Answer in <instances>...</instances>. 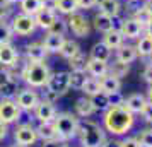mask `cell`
I'll return each mask as SVG.
<instances>
[{"instance_id":"obj_3","label":"cell","mask_w":152,"mask_h":147,"mask_svg":"<svg viewBox=\"0 0 152 147\" xmlns=\"http://www.w3.org/2000/svg\"><path fill=\"white\" fill-rule=\"evenodd\" d=\"M50 74H51L50 67L45 62H28L24 63V67L21 69L22 80L33 89L45 87L50 79Z\"/></svg>"},{"instance_id":"obj_33","label":"cell","mask_w":152,"mask_h":147,"mask_svg":"<svg viewBox=\"0 0 152 147\" xmlns=\"http://www.w3.org/2000/svg\"><path fill=\"white\" fill-rule=\"evenodd\" d=\"M86 79H87L86 70H72V72H69V82H70V87L72 89L80 91L84 82H86Z\"/></svg>"},{"instance_id":"obj_38","label":"cell","mask_w":152,"mask_h":147,"mask_svg":"<svg viewBox=\"0 0 152 147\" xmlns=\"http://www.w3.org/2000/svg\"><path fill=\"white\" fill-rule=\"evenodd\" d=\"M86 62H87V58L82 51H79L77 55L69 58V65L72 70H86Z\"/></svg>"},{"instance_id":"obj_31","label":"cell","mask_w":152,"mask_h":147,"mask_svg":"<svg viewBox=\"0 0 152 147\" xmlns=\"http://www.w3.org/2000/svg\"><path fill=\"white\" fill-rule=\"evenodd\" d=\"M77 10H79L77 0H56V14L70 15Z\"/></svg>"},{"instance_id":"obj_16","label":"cell","mask_w":152,"mask_h":147,"mask_svg":"<svg viewBox=\"0 0 152 147\" xmlns=\"http://www.w3.org/2000/svg\"><path fill=\"white\" fill-rule=\"evenodd\" d=\"M63 41H65V36L62 34H53V33H46L45 38H43V46L48 53H58L60 48H62Z\"/></svg>"},{"instance_id":"obj_26","label":"cell","mask_w":152,"mask_h":147,"mask_svg":"<svg viewBox=\"0 0 152 147\" xmlns=\"http://www.w3.org/2000/svg\"><path fill=\"white\" fill-rule=\"evenodd\" d=\"M92 26H94L96 31L103 33V34L108 33L111 29V15L103 14V12H97V14L94 15V19H92Z\"/></svg>"},{"instance_id":"obj_36","label":"cell","mask_w":152,"mask_h":147,"mask_svg":"<svg viewBox=\"0 0 152 147\" xmlns=\"http://www.w3.org/2000/svg\"><path fill=\"white\" fill-rule=\"evenodd\" d=\"M67 31H69V24H67V21H65L63 17H56L55 22H53V24L48 28V31H46V33H53V34L65 36V34H67Z\"/></svg>"},{"instance_id":"obj_52","label":"cell","mask_w":152,"mask_h":147,"mask_svg":"<svg viewBox=\"0 0 152 147\" xmlns=\"http://www.w3.org/2000/svg\"><path fill=\"white\" fill-rule=\"evenodd\" d=\"M101 147H121V146H120V140H104Z\"/></svg>"},{"instance_id":"obj_5","label":"cell","mask_w":152,"mask_h":147,"mask_svg":"<svg viewBox=\"0 0 152 147\" xmlns=\"http://www.w3.org/2000/svg\"><path fill=\"white\" fill-rule=\"evenodd\" d=\"M10 28L14 31V34L17 36H29L38 29V26H36L33 15L19 12V14H14L10 17Z\"/></svg>"},{"instance_id":"obj_30","label":"cell","mask_w":152,"mask_h":147,"mask_svg":"<svg viewBox=\"0 0 152 147\" xmlns=\"http://www.w3.org/2000/svg\"><path fill=\"white\" fill-rule=\"evenodd\" d=\"M80 51V46L77 45V41H74V39H67L65 38V41H63L62 48H60V56H63L65 60H69V58H72L74 55H77Z\"/></svg>"},{"instance_id":"obj_35","label":"cell","mask_w":152,"mask_h":147,"mask_svg":"<svg viewBox=\"0 0 152 147\" xmlns=\"http://www.w3.org/2000/svg\"><path fill=\"white\" fill-rule=\"evenodd\" d=\"M80 91H82L84 94H86V96H89V98H91V96H94V94H97V92L101 91V86H99V79H96V77H87Z\"/></svg>"},{"instance_id":"obj_4","label":"cell","mask_w":152,"mask_h":147,"mask_svg":"<svg viewBox=\"0 0 152 147\" xmlns=\"http://www.w3.org/2000/svg\"><path fill=\"white\" fill-rule=\"evenodd\" d=\"M77 123H79V118L75 115H72L69 111L56 113V116L53 118L56 137L63 142H69L70 139H74L77 133Z\"/></svg>"},{"instance_id":"obj_46","label":"cell","mask_w":152,"mask_h":147,"mask_svg":"<svg viewBox=\"0 0 152 147\" xmlns=\"http://www.w3.org/2000/svg\"><path fill=\"white\" fill-rule=\"evenodd\" d=\"M43 99H45V101H48V103H53V105H55V101H58V99H60V96H58L56 92L46 89V91L43 92Z\"/></svg>"},{"instance_id":"obj_27","label":"cell","mask_w":152,"mask_h":147,"mask_svg":"<svg viewBox=\"0 0 152 147\" xmlns=\"http://www.w3.org/2000/svg\"><path fill=\"white\" fill-rule=\"evenodd\" d=\"M128 72H130L128 63H123V62H120V60H115L113 63L108 62V74H111L113 77H118L121 80L123 77H126Z\"/></svg>"},{"instance_id":"obj_39","label":"cell","mask_w":152,"mask_h":147,"mask_svg":"<svg viewBox=\"0 0 152 147\" xmlns=\"http://www.w3.org/2000/svg\"><path fill=\"white\" fill-rule=\"evenodd\" d=\"M138 144H140V147H152V128H147V130L140 132Z\"/></svg>"},{"instance_id":"obj_54","label":"cell","mask_w":152,"mask_h":147,"mask_svg":"<svg viewBox=\"0 0 152 147\" xmlns=\"http://www.w3.org/2000/svg\"><path fill=\"white\" fill-rule=\"evenodd\" d=\"M145 34H149V36H152V19L149 22H147V24H145Z\"/></svg>"},{"instance_id":"obj_19","label":"cell","mask_w":152,"mask_h":147,"mask_svg":"<svg viewBox=\"0 0 152 147\" xmlns=\"http://www.w3.org/2000/svg\"><path fill=\"white\" fill-rule=\"evenodd\" d=\"M99 86H101V91L106 92V94H113V92H118L120 87H121V80L118 77H113L111 74H106L103 77H99Z\"/></svg>"},{"instance_id":"obj_43","label":"cell","mask_w":152,"mask_h":147,"mask_svg":"<svg viewBox=\"0 0 152 147\" xmlns=\"http://www.w3.org/2000/svg\"><path fill=\"white\" fill-rule=\"evenodd\" d=\"M96 0H77V7L79 10H89V9L96 7Z\"/></svg>"},{"instance_id":"obj_51","label":"cell","mask_w":152,"mask_h":147,"mask_svg":"<svg viewBox=\"0 0 152 147\" xmlns=\"http://www.w3.org/2000/svg\"><path fill=\"white\" fill-rule=\"evenodd\" d=\"M7 132H9V125L4 123V121H0V140H4L7 137Z\"/></svg>"},{"instance_id":"obj_55","label":"cell","mask_w":152,"mask_h":147,"mask_svg":"<svg viewBox=\"0 0 152 147\" xmlns=\"http://www.w3.org/2000/svg\"><path fill=\"white\" fill-rule=\"evenodd\" d=\"M5 4H9V5H14V4H19V0H4Z\"/></svg>"},{"instance_id":"obj_47","label":"cell","mask_w":152,"mask_h":147,"mask_svg":"<svg viewBox=\"0 0 152 147\" xmlns=\"http://www.w3.org/2000/svg\"><path fill=\"white\" fill-rule=\"evenodd\" d=\"M123 96L120 94V91L118 92H113V94H110V105L111 106H118V105H123Z\"/></svg>"},{"instance_id":"obj_29","label":"cell","mask_w":152,"mask_h":147,"mask_svg":"<svg viewBox=\"0 0 152 147\" xmlns=\"http://www.w3.org/2000/svg\"><path fill=\"white\" fill-rule=\"evenodd\" d=\"M135 48H137V53L140 56H151L152 55V36L149 34L140 36Z\"/></svg>"},{"instance_id":"obj_14","label":"cell","mask_w":152,"mask_h":147,"mask_svg":"<svg viewBox=\"0 0 152 147\" xmlns=\"http://www.w3.org/2000/svg\"><path fill=\"white\" fill-rule=\"evenodd\" d=\"M24 55L28 58V62H45L46 56H48V51L45 50L43 43H29L24 46Z\"/></svg>"},{"instance_id":"obj_1","label":"cell","mask_w":152,"mask_h":147,"mask_svg":"<svg viewBox=\"0 0 152 147\" xmlns=\"http://www.w3.org/2000/svg\"><path fill=\"white\" fill-rule=\"evenodd\" d=\"M104 128L113 135H123V133L130 132V128L133 127V113H130L123 105L118 106H110L104 111Z\"/></svg>"},{"instance_id":"obj_37","label":"cell","mask_w":152,"mask_h":147,"mask_svg":"<svg viewBox=\"0 0 152 147\" xmlns=\"http://www.w3.org/2000/svg\"><path fill=\"white\" fill-rule=\"evenodd\" d=\"M14 39V31L10 28V22L0 21V45L2 43H12Z\"/></svg>"},{"instance_id":"obj_32","label":"cell","mask_w":152,"mask_h":147,"mask_svg":"<svg viewBox=\"0 0 152 147\" xmlns=\"http://www.w3.org/2000/svg\"><path fill=\"white\" fill-rule=\"evenodd\" d=\"M97 7H99V12H103V14H108V15H116L120 14V0H103L101 4H97Z\"/></svg>"},{"instance_id":"obj_50","label":"cell","mask_w":152,"mask_h":147,"mask_svg":"<svg viewBox=\"0 0 152 147\" xmlns=\"http://www.w3.org/2000/svg\"><path fill=\"white\" fill-rule=\"evenodd\" d=\"M43 9L55 10V12H56V0H43Z\"/></svg>"},{"instance_id":"obj_11","label":"cell","mask_w":152,"mask_h":147,"mask_svg":"<svg viewBox=\"0 0 152 147\" xmlns=\"http://www.w3.org/2000/svg\"><path fill=\"white\" fill-rule=\"evenodd\" d=\"M19 62V51L12 43H2L0 45V65L2 67H17Z\"/></svg>"},{"instance_id":"obj_8","label":"cell","mask_w":152,"mask_h":147,"mask_svg":"<svg viewBox=\"0 0 152 147\" xmlns=\"http://www.w3.org/2000/svg\"><path fill=\"white\" fill-rule=\"evenodd\" d=\"M46 89H50V91L56 92L60 98H62L63 94H67L70 89V82H69V72H65V70H62V72H55V74H50V79L48 82H46V86H45Z\"/></svg>"},{"instance_id":"obj_21","label":"cell","mask_w":152,"mask_h":147,"mask_svg":"<svg viewBox=\"0 0 152 147\" xmlns=\"http://www.w3.org/2000/svg\"><path fill=\"white\" fill-rule=\"evenodd\" d=\"M137 48L133 46V45H121L120 48H116V60L123 63H132L133 60H137Z\"/></svg>"},{"instance_id":"obj_10","label":"cell","mask_w":152,"mask_h":147,"mask_svg":"<svg viewBox=\"0 0 152 147\" xmlns=\"http://www.w3.org/2000/svg\"><path fill=\"white\" fill-rule=\"evenodd\" d=\"M14 139L19 146H24V147L33 146L38 140L36 127H33L31 123H21V125H17V128L14 130Z\"/></svg>"},{"instance_id":"obj_42","label":"cell","mask_w":152,"mask_h":147,"mask_svg":"<svg viewBox=\"0 0 152 147\" xmlns=\"http://www.w3.org/2000/svg\"><path fill=\"white\" fill-rule=\"evenodd\" d=\"M123 22H125V17H121L120 14L113 15V17H111V29H115V31H120V33H121V26H123Z\"/></svg>"},{"instance_id":"obj_34","label":"cell","mask_w":152,"mask_h":147,"mask_svg":"<svg viewBox=\"0 0 152 147\" xmlns=\"http://www.w3.org/2000/svg\"><path fill=\"white\" fill-rule=\"evenodd\" d=\"M91 101H92V105H94V108H96V111L99 110V111H106L108 108H110V94H106V92L99 91L97 94H94V96H91Z\"/></svg>"},{"instance_id":"obj_2","label":"cell","mask_w":152,"mask_h":147,"mask_svg":"<svg viewBox=\"0 0 152 147\" xmlns=\"http://www.w3.org/2000/svg\"><path fill=\"white\" fill-rule=\"evenodd\" d=\"M75 137L80 139L82 147H101V144L106 140L103 128L97 125L96 121L87 120V118L79 120Z\"/></svg>"},{"instance_id":"obj_44","label":"cell","mask_w":152,"mask_h":147,"mask_svg":"<svg viewBox=\"0 0 152 147\" xmlns=\"http://www.w3.org/2000/svg\"><path fill=\"white\" fill-rule=\"evenodd\" d=\"M142 116H144V120L147 121V123H152V103H149L147 101V105L144 106V110H142V113H140Z\"/></svg>"},{"instance_id":"obj_57","label":"cell","mask_w":152,"mask_h":147,"mask_svg":"<svg viewBox=\"0 0 152 147\" xmlns=\"http://www.w3.org/2000/svg\"><path fill=\"white\" fill-rule=\"evenodd\" d=\"M12 147H24V146H19V144H15V146H12Z\"/></svg>"},{"instance_id":"obj_9","label":"cell","mask_w":152,"mask_h":147,"mask_svg":"<svg viewBox=\"0 0 152 147\" xmlns=\"http://www.w3.org/2000/svg\"><path fill=\"white\" fill-rule=\"evenodd\" d=\"M15 103L21 108V111H34V108L39 103V94L33 87H26L15 94Z\"/></svg>"},{"instance_id":"obj_18","label":"cell","mask_w":152,"mask_h":147,"mask_svg":"<svg viewBox=\"0 0 152 147\" xmlns=\"http://www.w3.org/2000/svg\"><path fill=\"white\" fill-rule=\"evenodd\" d=\"M58 17V14H56L55 10H48V9H41L38 14L34 15V22L38 28L41 29H46L48 31V28L55 22V19Z\"/></svg>"},{"instance_id":"obj_41","label":"cell","mask_w":152,"mask_h":147,"mask_svg":"<svg viewBox=\"0 0 152 147\" xmlns=\"http://www.w3.org/2000/svg\"><path fill=\"white\" fill-rule=\"evenodd\" d=\"M144 7V4L140 2V0H126V4H125V9H126V12H130L132 15L137 12L138 9Z\"/></svg>"},{"instance_id":"obj_48","label":"cell","mask_w":152,"mask_h":147,"mask_svg":"<svg viewBox=\"0 0 152 147\" xmlns=\"http://www.w3.org/2000/svg\"><path fill=\"white\" fill-rule=\"evenodd\" d=\"M142 77H144V80L147 84L152 86V63H147V65H145L144 72H142Z\"/></svg>"},{"instance_id":"obj_17","label":"cell","mask_w":152,"mask_h":147,"mask_svg":"<svg viewBox=\"0 0 152 147\" xmlns=\"http://www.w3.org/2000/svg\"><path fill=\"white\" fill-rule=\"evenodd\" d=\"M86 74H89L91 77H96V79L103 77V75L108 74V63L87 58V62H86Z\"/></svg>"},{"instance_id":"obj_24","label":"cell","mask_w":152,"mask_h":147,"mask_svg":"<svg viewBox=\"0 0 152 147\" xmlns=\"http://www.w3.org/2000/svg\"><path fill=\"white\" fill-rule=\"evenodd\" d=\"M123 34L120 33V31H115V29H110L108 33H104L103 36V43L108 46L110 50H116L120 48L121 45H123Z\"/></svg>"},{"instance_id":"obj_7","label":"cell","mask_w":152,"mask_h":147,"mask_svg":"<svg viewBox=\"0 0 152 147\" xmlns=\"http://www.w3.org/2000/svg\"><path fill=\"white\" fill-rule=\"evenodd\" d=\"M21 108L17 106L15 99H0V121L4 123H15L21 118Z\"/></svg>"},{"instance_id":"obj_56","label":"cell","mask_w":152,"mask_h":147,"mask_svg":"<svg viewBox=\"0 0 152 147\" xmlns=\"http://www.w3.org/2000/svg\"><path fill=\"white\" fill-rule=\"evenodd\" d=\"M147 96H149V103H152V86H151V89H149V94Z\"/></svg>"},{"instance_id":"obj_49","label":"cell","mask_w":152,"mask_h":147,"mask_svg":"<svg viewBox=\"0 0 152 147\" xmlns=\"http://www.w3.org/2000/svg\"><path fill=\"white\" fill-rule=\"evenodd\" d=\"M43 147H69L67 142H63L60 139H55V140H48V142H43Z\"/></svg>"},{"instance_id":"obj_25","label":"cell","mask_w":152,"mask_h":147,"mask_svg":"<svg viewBox=\"0 0 152 147\" xmlns=\"http://www.w3.org/2000/svg\"><path fill=\"white\" fill-rule=\"evenodd\" d=\"M19 9H21L22 14L34 17L43 9V0H19Z\"/></svg>"},{"instance_id":"obj_13","label":"cell","mask_w":152,"mask_h":147,"mask_svg":"<svg viewBox=\"0 0 152 147\" xmlns=\"http://www.w3.org/2000/svg\"><path fill=\"white\" fill-rule=\"evenodd\" d=\"M142 33H144V24L142 22H138L135 17L125 19L123 26H121V34H123V38H126V39H137V38H140Z\"/></svg>"},{"instance_id":"obj_12","label":"cell","mask_w":152,"mask_h":147,"mask_svg":"<svg viewBox=\"0 0 152 147\" xmlns=\"http://www.w3.org/2000/svg\"><path fill=\"white\" fill-rule=\"evenodd\" d=\"M34 116L39 123H43V121H53V118L56 116L55 105L45 101V99H39L38 106L34 108Z\"/></svg>"},{"instance_id":"obj_15","label":"cell","mask_w":152,"mask_h":147,"mask_svg":"<svg viewBox=\"0 0 152 147\" xmlns=\"http://www.w3.org/2000/svg\"><path fill=\"white\" fill-rule=\"evenodd\" d=\"M145 105H147V98H145L144 94H140V92L130 94V96L123 101V106L130 113H133V115H135V113H142Z\"/></svg>"},{"instance_id":"obj_58","label":"cell","mask_w":152,"mask_h":147,"mask_svg":"<svg viewBox=\"0 0 152 147\" xmlns=\"http://www.w3.org/2000/svg\"><path fill=\"white\" fill-rule=\"evenodd\" d=\"M101 2H103V0H96V4H101Z\"/></svg>"},{"instance_id":"obj_59","label":"cell","mask_w":152,"mask_h":147,"mask_svg":"<svg viewBox=\"0 0 152 147\" xmlns=\"http://www.w3.org/2000/svg\"><path fill=\"white\" fill-rule=\"evenodd\" d=\"M151 56H152V55H151Z\"/></svg>"},{"instance_id":"obj_53","label":"cell","mask_w":152,"mask_h":147,"mask_svg":"<svg viewBox=\"0 0 152 147\" xmlns=\"http://www.w3.org/2000/svg\"><path fill=\"white\" fill-rule=\"evenodd\" d=\"M144 9L147 10V14L152 17V0H145L144 2Z\"/></svg>"},{"instance_id":"obj_28","label":"cell","mask_w":152,"mask_h":147,"mask_svg":"<svg viewBox=\"0 0 152 147\" xmlns=\"http://www.w3.org/2000/svg\"><path fill=\"white\" fill-rule=\"evenodd\" d=\"M17 92H19V86H17L15 79H9L7 82L0 86V98L2 99H14Z\"/></svg>"},{"instance_id":"obj_6","label":"cell","mask_w":152,"mask_h":147,"mask_svg":"<svg viewBox=\"0 0 152 147\" xmlns=\"http://www.w3.org/2000/svg\"><path fill=\"white\" fill-rule=\"evenodd\" d=\"M69 29L77 36V38H87L91 34V22L87 21V17L80 12H74L69 15L67 19Z\"/></svg>"},{"instance_id":"obj_22","label":"cell","mask_w":152,"mask_h":147,"mask_svg":"<svg viewBox=\"0 0 152 147\" xmlns=\"http://www.w3.org/2000/svg\"><path fill=\"white\" fill-rule=\"evenodd\" d=\"M36 133H38V139H41L43 142L58 139L53 121H43V123H39V125L36 127Z\"/></svg>"},{"instance_id":"obj_45","label":"cell","mask_w":152,"mask_h":147,"mask_svg":"<svg viewBox=\"0 0 152 147\" xmlns=\"http://www.w3.org/2000/svg\"><path fill=\"white\" fill-rule=\"evenodd\" d=\"M120 146L121 147H140V144H138V139H135V137H126V139L120 140Z\"/></svg>"},{"instance_id":"obj_40","label":"cell","mask_w":152,"mask_h":147,"mask_svg":"<svg viewBox=\"0 0 152 147\" xmlns=\"http://www.w3.org/2000/svg\"><path fill=\"white\" fill-rule=\"evenodd\" d=\"M9 17H12V5L0 0V21H7Z\"/></svg>"},{"instance_id":"obj_20","label":"cell","mask_w":152,"mask_h":147,"mask_svg":"<svg viewBox=\"0 0 152 147\" xmlns=\"http://www.w3.org/2000/svg\"><path fill=\"white\" fill-rule=\"evenodd\" d=\"M96 111V108L92 105V101L91 98H79L75 101V115L77 116H80V118H89L92 113Z\"/></svg>"},{"instance_id":"obj_23","label":"cell","mask_w":152,"mask_h":147,"mask_svg":"<svg viewBox=\"0 0 152 147\" xmlns=\"http://www.w3.org/2000/svg\"><path fill=\"white\" fill-rule=\"evenodd\" d=\"M89 58L92 60H99V62H110L111 60V50L104 45L103 41L96 43L92 48H91V53H89Z\"/></svg>"}]
</instances>
